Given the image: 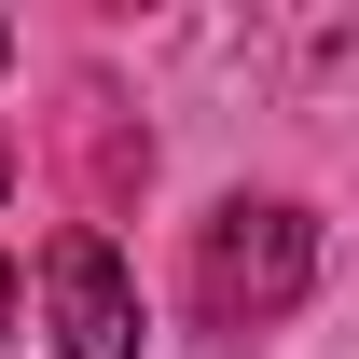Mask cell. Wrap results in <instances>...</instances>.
<instances>
[{
  "mask_svg": "<svg viewBox=\"0 0 359 359\" xmlns=\"http://www.w3.org/2000/svg\"><path fill=\"white\" fill-rule=\"evenodd\" d=\"M304 276H318V222L304 208H276V194L208 208V235H194V318L208 332H276L304 304Z\"/></svg>",
  "mask_w": 359,
  "mask_h": 359,
  "instance_id": "cell-1",
  "label": "cell"
},
{
  "mask_svg": "<svg viewBox=\"0 0 359 359\" xmlns=\"http://www.w3.org/2000/svg\"><path fill=\"white\" fill-rule=\"evenodd\" d=\"M42 304H55V346L69 359H138V290H125V263H111L97 222H69L42 249Z\"/></svg>",
  "mask_w": 359,
  "mask_h": 359,
  "instance_id": "cell-2",
  "label": "cell"
},
{
  "mask_svg": "<svg viewBox=\"0 0 359 359\" xmlns=\"http://www.w3.org/2000/svg\"><path fill=\"white\" fill-rule=\"evenodd\" d=\"M0 332H14V263H0Z\"/></svg>",
  "mask_w": 359,
  "mask_h": 359,
  "instance_id": "cell-3",
  "label": "cell"
},
{
  "mask_svg": "<svg viewBox=\"0 0 359 359\" xmlns=\"http://www.w3.org/2000/svg\"><path fill=\"white\" fill-rule=\"evenodd\" d=\"M0 55H14V28H0Z\"/></svg>",
  "mask_w": 359,
  "mask_h": 359,
  "instance_id": "cell-4",
  "label": "cell"
}]
</instances>
